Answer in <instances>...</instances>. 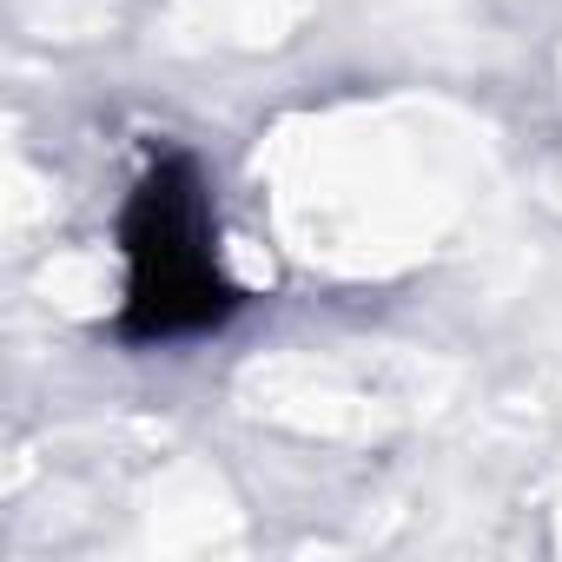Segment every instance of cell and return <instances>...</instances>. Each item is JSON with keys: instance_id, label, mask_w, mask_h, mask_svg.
Returning a JSON list of instances; mask_svg holds the SVG:
<instances>
[{"instance_id": "obj_1", "label": "cell", "mask_w": 562, "mask_h": 562, "mask_svg": "<svg viewBox=\"0 0 562 562\" xmlns=\"http://www.w3.org/2000/svg\"><path fill=\"white\" fill-rule=\"evenodd\" d=\"M126 299L113 318L120 345H186L218 331L245 292L232 285L218 251V212L205 166L186 146H159L120 205Z\"/></svg>"}]
</instances>
